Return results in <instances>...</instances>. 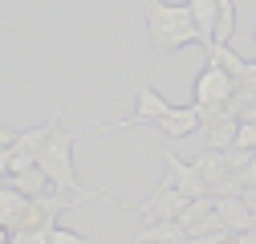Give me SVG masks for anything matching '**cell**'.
Instances as JSON below:
<instances>
[{"instance_id": "1", "label": "cell", "mask_w": 256, "mask_h": 244, "mask_svg": "<svg viewBox=\"0 0 256 244\" xmlns=\"http://www.w3.org/2000/svg\"><path fill=\"white\" fill-rule=\"evenodd\" d=\"M74 146H78V134H70V130H61V126H57V130L49 134V142L41 146V155H37V167H41L45 179L53 183V192L82 196V200H102V204L122 208L126 200H114V196H106V192H90V188H82L78 167H74Z\"/></svg>"}, {"instance_id": "2", "label": "cell", "mask_w": 256, "mask_h": 244, "mask_svg": "<svg viewBox=\"0 0 256 244\" xmlns=\"http://www.w3.org/2000/svg\"><path fill=\"white\" fill-rule=\"evenodd\" d=\"M146 37L158 57H167L183 45H204L196 16H191V4H171V0H154L146 8Z\"/></svg>"}, {"instance_id": "3", "label": "cell", "mask_w": 256, "mask_h": 244, "mask_svg": "<svg viewBox=\"0 0 256 244\" xmlns=\"http://www.w3.org/2000/svg\"><path fill=\"white\" fill-rule=\"evenodd\" d=\"M191 94H196V102H191V106L200 110V122H204L208 114H220V110L232 106V98H236V78L208 57V66L200 70L196 86H191Z\"/></svg>"}, {"instance_id": "4", "label": "cell", "mask_w": 256, "mask_h": 244, "mask_svg": "<svg viewBox=\"0 0 256 244\" xmlns=\"http://www.w3.org/2000/svg\"><path fill=\"white\" fill-rule=\"evenodd\" d=\"M187 204H191V196H187V192H179L171 179H163V183H158V188H154L146 200H138V204H134V212H142L146 220H179Z\"/></svg>"}, {"instance_id": "5", "label": "cell", "mask_w": 256, "mask_h": 244, "mask_svg": "<svg viewBox=\"0 0 256 244\" xmlns=\"http://www.w3.org/2000/svg\"><path fill=\"white\" fill-rule=\"evenodd\" d=\"M175 106L158 94V90H150V86H138V98H134V110L126 114V118H118V122H106V126H146V122H154V118H163V114H171ZM106 126H94V130H106Z\"/></svg>"}, {"instance_id": "6", "label": "cell", "mask_w": 256, "mask_h": 244, "mask_svg": "<svg viewBox=\"0 0 256 244\" xmlns=\"http://www.w3.org/2000/svg\"><path fill=\"white\" fill-rule=\"evenodd\" d=\"M163 163H167V179L175 183L179 192H187L191 200H200V196H212V188H208V179L196 171V163H187V159H179V155H171V150H163Z\"/></svg>"}, {"instance_id": "7", "label": "cell", "mask_w": 256, "mask_h": 244, "mask_svg": "<svg viewBox=\"0 0 256 244\" xmlns=\"http://www.w3.org/2000/svg\"><path fill=\"white\" fill-rule=\"evenodd\" d=\"M146 130L163 134V138H191V134L200 130V110H196V106H175L171 114L146 122Z\"/></svg>"}, {"instance_id": "8", "label": "cell", "mask_w": 256, "mask_h": 244, "mask_svg": "<svg viewBox=\"0 0 256 244\" xmlns=\"http://www.w3.org/2000/svg\"><path fill=\"white\" fill-rule=\"evenodd\" d=\"M61 114H66V98H57V106H53V114L41 122V126H33V130H16V142H12V150L16 155H41V146L49 142V134L61 126Z\"/></svg>"}, {"instance_id": "9", "label": "cell", "mask_w": 256, "mask_h": 244, "mask_svg": "<svg viewBox=\"0 0 256 244\" xmlns=\"http://www.w3.org/2000/svg\"><path fill=\"white\" fill-rule=\"evenodd\" d=\"M236 130H240V118L232 110H220V114H208L200 122V134H204V146H216V150H228L236 146Z\"/></svg>"}, {"instance_id": "10", "label": "cell", "mask_w": 256, "mask_h": 244, "mask_svg": "<svg viewBox=\"0 0 256 244\" xmlns=\"http://www.w3.org/2000/svg\"><path fill=\"white\" fill-rule=\"evenodd\" d=\"M191 163H196V171L208 179V188H212V192H216L228 175H236V171H232V163H228V150H216V146H204Z\"/></svg>"}, {"instance_id": "11", "label": "cell", "mask_w": 256, "mask_h": 244, "mask_svg": "<svg viewBox=\"0 0 256 244\" xmlns=\"http://www.w3.org/2000/svg\"><path fill=\"white\" fill-rule=\"evenodd\" d=\"M216 216L232 228V236L252 228V208H248L240 196H216Z\"/></svg>"}, {"instance_id": "12", "label": "cell", "mask_w": 256, "mask_h": 244, "mask_svg": "<svg viewBox=\"0 0 256 244\" xmlns=\"http://www.w3.org/2000/svg\"><path fill=\"white\" fill-rule=\"evenodd\" d=\"M138 244H187V228L179 220H146Z\"/></svg>"}, {"instance_id": "13", "label": "cell", "mask_w": 256, "mask_h": 244, "mask_svg": "<svg viewBox=\"0 0 256 244\" xmlns=\"http://www.w3.org/2000/svg\"><path fill=\"white\" fill-rule=\"evenodd\" d=\"M191 4V16H196V28L204 45H212V33H216V20H220V0H187Z\"/></svg>"}, {"instance_id": "14", "label": "cell", "mask_w": 256, "mask_h": 244, "mask_svg": "<svg viewBox=\"0 0 256 244\" xmlns=\"http://www.w3.org/2000/svg\"><path fill=\"white\" fill-rule=\"evenodd\" d=\"M232 33H236V0H220V20H216L212 45H232Z\"/></svg>"}, {"instance_id": "15", "label": "cell", "mask_w": 256, "mask_h": 244, "mask_svg": "<svg viewBox=\"0 0 256 244\" xmlns=\"http://www.w3.org/2000/svg\"><path fill=\"white\" fill-rule=\"evenodd\" d=\"M8 183H12L16 192H24V196H49V188H53V183L45 179V171H41V167L24 171V175H8Z\"/></svg>"}, {"instance_id": "16", "label": "cell", "mask_w": 256, "mask_h": 244, "mask_svg": "<svg viewBox=\"0 0 256 244\" xmlns=\"http://www.w3.org/2000/svg\"><path fill=\"white\" fill-rule=\"evenodd\" d=\"M49 244H94V240H86L82 232H74V228H66V224H53Z\"/></svg>"}, {"instance_id": "17", "label": "cell", "mask_w": 256, "mask_h": 244, "mask_svg": "<svg viewBox=\"0 0 256 244\" xmlns=\"http://www.w3.org/2000/svg\"><path fill=\"white\" fill-rule=\"evenodd\" d=\"M236 146H240V150H256V122H244V118H240V130H236Z\"/></svg>"}, {"instance_id": "18", "label": "cell", "mask_w": 256, "mask_h": 244, "mask_svg": "<svg viewBox=\"0 0 256 244\" xmlns=\"http://www.w3.org/2000/svg\"><path fill=\"white\" fill-rule=\"evenodd\" d=\"M49 232L53 228H28V232H16L12 244H49Z\"/></svg>"}, {"instance_id": "19", "label": "cell", "mask_w": 256, "mask_h": 244, "mask_svg": "<svg viewBox=\"0 0 256 244\" xmlns=\"http://www.w3.org/2000/svg\"><path fill=\"white\" fill-rule=\"evenodd\" d=\"M240 175V183H256V150H252V155H248V163L236 171Z\"/></svg>"}, {"instance_id": "20", "label": "cell", "mask_w": 256, "mask_h": 244, "mask_svg": "<svg viewBox=\"0 0 256 244\" xmlns=\"http://www.w3.org/2000/svg\"><path fill=\"white\" fill-rule=\"evenodd\" d=\"M8 171H12V146L0 150V179H8Z\"/></svg>"}, {"instance_id": "21", "label": "cell", "mask_w": 256, "mask_h": 244, "mask_svg": "<svg viewBox=\"0 0 256 244\" xmlns=\"http://www.w3.org/2000/svg\"><path fill=\"white\" fill-rule=\"evenodd\" d=\"M12 142H16V130H12V126H0V150L12 146Z\"/></svg>"}, {"instance_id": "22", "label": "cell", "mask_w": 256, "mask_h": 244, "mask_svg": "<svg viewBox=\"0 0 256 244\" xmlns=\"http://www.w3.org/2000/svg\"><path fill=\"white\" fill-rule=\"evenodd\" d=\"M232 240H236V244H256V228H248V232H236Z\"/></svg>"}, {"instance_id": "23", "label": "cell", "mask_w": 256, "mask_h": 244, "mask_svg": "<svg viewBox=\"0 0 256 244\" xmlns=\"http://www.w3.org/2000/svg\"><path fill=\"white\" fill-rule=\"evenodd\" d=\"M12 236H16L12 228H4V224H0V244H12Z\"/></svg>"}, {"instance_id": "24", "label": "cell", "mask_w": 256, "mask_h": 244, "mask_svg": "<svg viewBox=\"0 0 256 244\" xmlns=\"http://www.w3.org/2000/svg\"><path fill=\"white\" fill-rule=\"evenodd\" d=\"M0 28H8V16H4V12H0Z\"/></svg>"}, {"instance_id": "25", "label": "cell", "mask_w": 256, "mask_h": 244, "mask_svg": "<svg viewBox=\"0 0 256 244\" xmlns=\"http://www.w3.org/2000/svg\"><path fill=\"white\" fill-rule=\"evenodd\" d=\"M252 228H256V212H252Z\"/></svg>"}, {"instance_id": "26", "label": "cell", "mask_w": 256, "mask_h": 244, "mask_svg": "<svg viewBox=\"0 0 256 244\" xmlns=\"http://www.w3.org/2000/svg\"><path fill=\"white\" fill-rule=\"evenodd\" d=\"M252 41H256V24H252Z\"/></svg>"}, {"instance_id": "27", "label": "cell", "mask_w": 256, "mask_h": 244, "mask_svg": "<svg viewBox=\"0 0 256 244\" xmlns=\"http://www.w3.org/2000/svg\"><path fill=\"white\" fill-rule=\"evenodd\" d=\"M224 244H236V240H224Z\"/></svg>"}]
</instances>
